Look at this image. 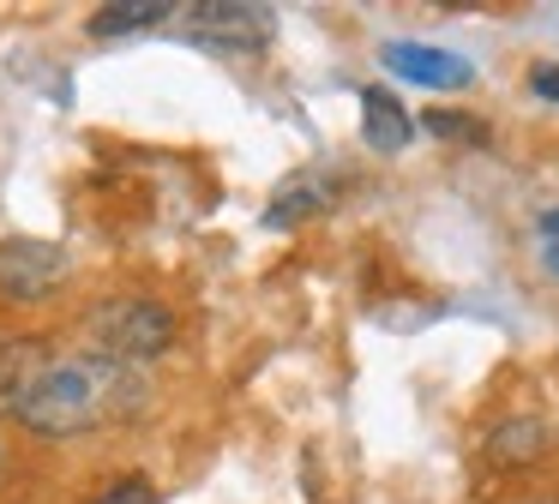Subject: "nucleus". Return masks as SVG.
Segmentation results:
<instances>
[{
	"label": "nucleus",
	"instance_id": "f257e3e1",
	"mask_svg": "<svg viewBox=\"0 0 559 504\" xmlns=\"http://www.w3.org/2000/svg\"><path fill=\"white\" fill-rule=\"evenodd\" d=\"M133 403H139L133 367H115L103 355H67V360H49V372L19 403L13 420L37 439H73V432L103 427L109 415H133Z\"/></svg>",
	"mask_w": 559,
	"mask_h": 504
},
{
	"label": "nucleus",
	"instance_id": "f03ea898",
	"mask_svg": "<svg viewBox=\"0 0 559 504\" xmlns=\"http://www.w3.org/2000/svg\"><path fill=\"white\" fill-rule=\"evenodd\" d=\"M175 331H181L175 312L151 295H115L91 312V343H97V355L115 360V367H133V372L169 355Z\"/></svg>",
	"mask_w": 559,
	"mask_h": 504
},
{
	"label": "nucleus",
	"instance_id": "7ed1b4c3",
	"mask_svg": "<svg viewBox=\"0 0 559 504\" xmlns=\"http://www.w3.org/2000/svg\"><path fill=\"white\" fill-rule=\"evenodd\" d=\"M187 43L211 48V55H259L271 48V7H247V0H199L181 12Z\"/></svg>",
	"mask_w": 559,
	"mask_h": 504
},
{
	"label": "nucleus",
	"instance_id": "20e7f679",
	"mask_svg": "<svg viewBox=\"0 0 559 504\" xmlns=\"http://www.w3.org/2000/svg\"><path fill=\"white\" fill-rule=\"evenodd\" d=\"M67 252L55 240H37V235H7L0 240V300H49L67 288Z\"/></svg>",
	"mask_w": 559,
	"mask_h": 504
},
{
	"label": "nucleus",
	"instance_id": "39448f33",
	"mask_svg": "<svg viewBox=\"0 0 559 504\" xmlns=\"http://www.w3.org/2000/svg\"><path fill=\"white\" fill-rule=\"evenodd\" d=\"M379 60H385L397 79L427 84V91H463V84L475 79V67L463 55H445V48H427V43H385Z\"/></svg>",
	"mask_w": 559,
	"mask_h": 504
},
{
	"label": "nucleus",
	"instance_id": "423d86ee",
	"mask_svg": "<svg viewBox=\"0 0 559 504\" xmlns=\"http://www.w3.org/2000/svg\"><path fill=\"white\" fill-rule=\"evenodd\" d=\"M49 372V343L43 336H7L0 343V415H19L37 379Z\"/></svg>",
	"mask_w": 559,
	"mask_h": 504
},
{
	"label": "nucleus",
	"instance_id": "0eeeda50",
	"mask_svg": "<svg viewBox=\"0 0 559 504\" xmlns=\"http://www.w3.org/2000/svg\"><path fill=\"white\" fill-rule=\"evenodd\" d=\"M361 139L373 144V151H385V156H397L403 144L415 139V120L403 115V103L391 91H379V84L361 91Z\"/></svg>",
	"mask_w": 559,
	"mask_h": 504
},
{
	"label": "nucleus",
	"instance_id": "6e6552de",
	"mask_svg": "<svg viewBox=\"0 0 559 504\" xmlns=\"http://www.w3.org/2000/svg\"><path fill=\"white\" fill-rule=\"evenodd\" d=\"M331 199H337V187H325V180H313V175H295L289 187L271 199L265 223H271V228H295V223H307V216H319Z\"/></svg>",
	"mask_w": 559,
	"mask_h": 504
},
{
	"label": "nucleus",
	"instance_id": "1a4fd4ad",
	"mask_svg": "<svg viewBox=\"0 0 559 504\" xmlns=\"http://www.w3.org/2000/svg\"><path fill=\"white\" fill-rule=\"evenodd\" d=\"M542 451H547V427L535 415H511L506 427L487 439V456H493L499 468H523V463H535Z\"/></svg>",
	"mask_w": 559,
	"mask_h": 504
},
{
	"label": "nucleus",
	"instance_id": "9d476101",
	"mask_svg": "<svg viewBox=\"0 0 559 504\" xmlns=\"http://www.w3.org/2000/svg\"><path fill=\"white\" fill-rule=\"evenodd\" d=\"M169 12L175 7H163V0H115V7L91 12V36H133L145 24H163Z\"/></svg>",
	"mask_w": 559,
	"mask_h": 504
},
{
	"label": "nucleus",
	"instance_id": "9b49d317",
	"mask_svg": "<svg viewBox=\"0 0 559 504\" xmlns=\"http://www.w3.org/2000/svg\"><path fill=\"white\" fill-rule=\"evenodd\" d=\"M433 139H475L481 144L487 132H481V120H469V115H445V108H427V120H421Z\"/></svg>",
	"mask_w": 559,
	"mask_h": 504
},
{
	"label": "nucleus",
	"instance_id": "f8f14e48",
	"mask_svg": "<svg viewBox=\"0 0 559 504\" xmlns=\"http://www.w3.org/2000/svg\"><path fill=\"white\" fill-rule=\"evenodd\" d=\"M91 504H163V499H157L151 480H115V487H103Z\"/></svg>",
	"mask_w": 559,
	"mask_h": 504
},
{
	"label": "nucleus",
	"instance_id": "ddd939ff",
	"mask_svg": "<svg viewBox=\"0 0 559 504\" xmlns=\"http://www.w3.org/2000/svg\"><path fill=\"white\" fill-rule=\"evenodd\" d=\"M535 240H542V259H547V271L559 276V204H554V211H542V216H535Z\"/></svg>",
	"mask_w": 559,
	"mask_h": 504
},
{
	"label": "nucleus",
	"instance_id": "4468645a",
	"mask_svg": "<svg viewBox=\"0 0 559 504\" xmlns=\"http://www.w3.org/2000/svg\"><path fill=\"white\" fill-rule=\"evenodd\" d=\"M530 91L542 96V103H559V60H535V67H530Z\"/></svg>",
	"mask_w": 559,
	"mask_h": 504
}]
</instances>
